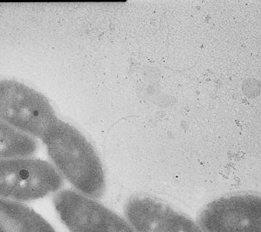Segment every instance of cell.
<instances>
[{"label":"cell","mask_w":261,"mask_h":232,"mask_svg":"<svg viewBox=\"0 0 261 232\" xmlns=\"http://www.w3.org/2000/svg\"><path fill=\"white\" fill-rule=\"evenodd\" d=\"M42 140L55 168L79 193L95 199L104 194L106 178L101 160L77 129L58 119Z\"/></svg>","instance_id":"obj_1"},{"label":"cell","mask_w":261,"mask_h":232,"mask_svg":"<svg viewBox=\"0 0 261 232\" xmlns=\"http://www.w3.org/2000/svg\"><path fill=\"white\" fill-rule=\"evenodd\" d=\"M58 120L42 93L13 80H0V121L42 140Z\"/></svg>","instance_id":"obj_2"},{"label":"cell","mask_w":261,"mask_h":232,"mask_svg":"<svg viewBox=\"0 0 261 232\" xmlns=\"http://www.w3.org/2000/svg\"><path fill=\"white\" fill-rule=\"evenodd\" d=\"M63 177L42 159L15 158L0 160V196L18 201L41 199L56 193Z\"/></svg>","instance_id":"obj_3"},{"label":"cell","mask_w":261,"mask_h":232,"mask_svg":"<svg viewBox=\"0 0 261 232\" xmlns=\"http://www.w3.org/2000/svg\"><path fill=\"white\" fill-rule=\"evenodd\" d=\"M53 202L63 224L71 232H135L122 217L75 191H61Z\"/></svg>","instance_id":"obj_4"},{"label":"cell","mask_w":261,"mask_h":232,"mask_svg":"<svg viewBox=\"0 0 261 232\" xmlns=\"http://www.w3.org/2000/svg\"><path fill=\"white\" fill-rule=\"evenodd\" d=\"M197 223L203 232H261V202L256 195L221 198L199 214Z\"/></svg>","instance_id":"obj_5"},{"label":"cell","mask_w":261,"mask_h":232,"mask_svg":"<svg viewBox=\"0 0 261 232\" xmlns=\"http://www.w3.org/2000/svg\"><path fill=\"white\" fill-rule=\"evenodd\" d=\"M126 215L135 232H203L188 217L146 196L129 199Z\"/></svg>","instance_id":"obj_6"},{"label":"cell","mask_w":261,"mask_h":232,"mask_svg":"<svg viewBox=\"0 0 261 232\" xmlns=\"http://www.w3.org/2000/svg\"><path fill=\"white\" fill-rule=\"evenodd\" d=\"M0 232H57L29 206L0 198Z\"/></svg>","instance_id":"obj_7"},{"label":"cell","mask_w":261,"mask_h":232,"mask_svg":"<svg viewBox=\"0 0 261 232\" xmlns=\"http://www.w3.org/2000/svg\"><path fill=\"white\" fill-rule=\"evenodd\" d=\"M37 149L33 137L0 121V160L29 157Z\"/></svg>","instance_id":"obj_8"}]
</instances>
